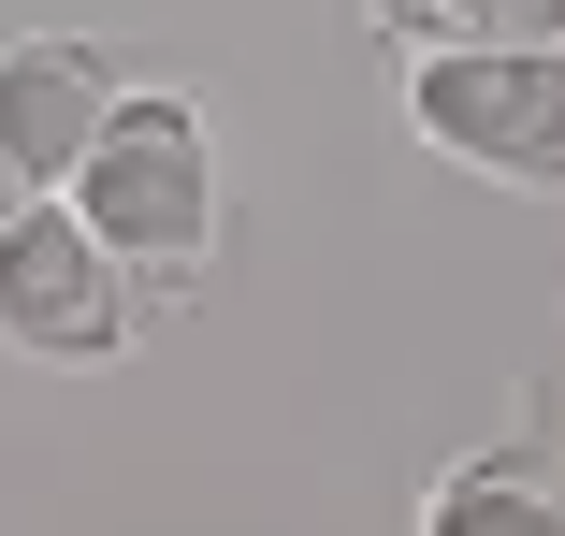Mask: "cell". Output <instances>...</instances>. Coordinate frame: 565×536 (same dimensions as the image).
Masks as SVG:
<instances>
[{
    "mask_svg": "<svg viewBox=\"0 0 565 536\" xmlns=\"http://www.w3.org/2000/svg\"><path fill=\"white\" fill-rule=\"evenodd\" d=\"M117 87H131V73L102 58V44L15 30V44H0V189H58V174L87 160V131H102Z\"/></svg>",
    "mask_w": 565,
    "mask_h": 536,
    "instance_id": "cell-4",
    "label": "cell"
},
{
    "mask_svg": "<svg viewBox=\"0 0 565 536\" xmlns=\"http://www.w3.org/2000/svg\"><path fill=\"white\" fill-rule=\"evenodd\" d=\"M58 203L146 290H189L217 261V131H203V101L189 87H117L102 131H87V160L58 174Z\"/></svg>",
    "mask_w": 565,
    "mask_h": 536,
    "instance_id": "cell-1",
    "label": "cell"
},
{
    "mask_svg": "<svg viewBox=\"0 0 565 536\" xmlns=\"http://www.w3.org/2000/svg\"><path fill=\"white\" fill-rule=\"evenodd\" d=\"M363 30H392V44H551L565 0H363Z\"/></svg>",
    "mask_w": 565,
    "mask_h": 536,
    "instance_id": "cell-6",
    "label": "cell"
},
{
    "mask_svg": "<svg viewBox=\"0 0 565 536\" xmlns=\"http://www.w3.org/2000/svg\"><path fill=\"white\" fill-rule=\"evenodd\" d=\"M406 131L493 189H565V30L551 44H406Z\"/></svg>",
    "mask_w": 565,
    "mask_h": 536,
    "instance_id": "cell-2",
    "label": "cell"
},
{
    "mask_svg": "<svg viewBox=\"0 0 565 536\" xmlns=\"http://www.w3.org/2000/svg\"><path fill=\"white\" fill-rule=\"evenodd\" d=\"M146 334V276L58 189H0V349L15 363H117Z\"/></svg>",
    "mask_w": 565,
    "mask_h": 536,
    "instance_id": "cell-3",
    "label": "cell"
},
{
    "mask_svg": "<svg viewBox=\"0 0 565 536\" xmlns=\"http://www.w3.org/2000/svg\"><path fill=\"white\" fill-rule=\"evenodd\" d=\"M420 536H565V493L536 464H449L420 493Z\"/></svg>",
    "mask_w": 565,
    "mask_h": 536,
    "instance_id": "cell-5",
    "label": "cell"
}]
</instances>
